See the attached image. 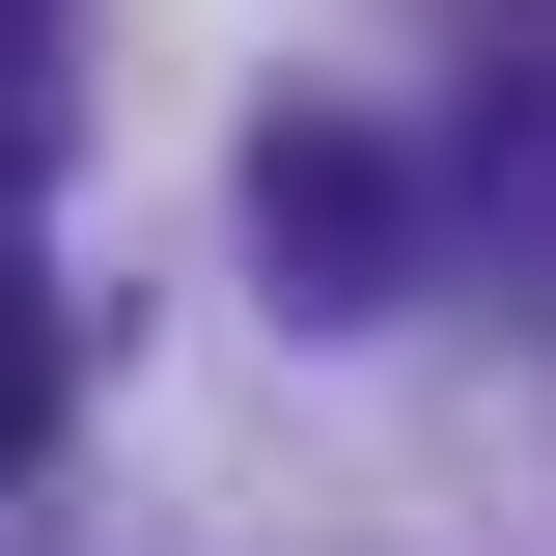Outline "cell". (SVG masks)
<instances>
[{
    "mask_svg": "<svg viewBox=\"0 0 556 556\" xmlns=\"http://www.w3.org/2000/svg\"><path fill=\"white\" fill-rule=\"evenodd\" d=\"M251 251H306V306H390V167H362V139H278L251 167Z\"/></svg>",
    "mask_w": 556,
    "mask_h": 556,
    "instance_id": "cell-1",
    "label": "cell"
},
{
    "mask_svg": "<svg viewBox=\"0 0 556 556\" xmlns=\"http://www.w3.org/2000/svg\"><path fill=\"white\" fill-rule=\"evenodd\" d=\"M56 167V0H0V195Z\"/></svg>",
    "mask_w": 556,
    "mask_h": 556,
    "instance_id": "cell-3",
    "label": "cell"
},
{
    "mask_svg": "<svg viewBox=\"0 0 556 556\" xmlns=\"http://www.w3.org/2000/svg\"><path fill=\"white\" fill-rule=\"evenodd\" d=\"M56 445V278H0V473Z\"/></svg>",
    "mask_w": 556,
    "mask_h": 556,
    "instance_id": "cell-2",
    "label": "cell"
}]
</instances>
